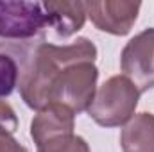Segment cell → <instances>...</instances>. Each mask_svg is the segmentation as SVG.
I'll list each match as a JSON object with an SVG mask.
<instances>
[{"label":"cell","mask_w":154,"mask_h":152,"mask_svg":"<svg viewBox=\"0 0 154 152\" xmlns=\"http://www.w3.org/2000/svg\"><path fill=\"white\" fill-rule=\"evenodd\" d=\"M97 47L88 38H77L68 45L41 43L31 66L20 81L22 100L31 109H43L50 104V90L61 70L77 63H95Z\"/></svg>","instance_id":"6da1fadb"},{"label":"cell","mask_w":154,"mask_h":152,"mask_svg":"<svg viewBox=\"0 0 154 152\" xmlns=\"http://www.w3.org/2000/svg\"><path fill=\"white\" fill-rule=\"evenodd\" d=\"M140 95V90L125 75H113L97 90L88 114L100 127L125 125L134 116Z\"/></svg>","instance_id":"7a4b0ae2"},{"label":"cell","mask_w":154,"mask_h":152,"mask_svg":"<svg viewBox=\"0 0 154 152\" xmlns=\"http://www.w3.org/2000/svg\"><path fill=\"white\" fill-rule=\"evenodd\" d=\"M99 68L95 63H77L66 66L56 77L50 90V104H61L74 114L88 111L97 93Z\"/></svg>","instance_id":"3957f363"},{"label":"cell","mask_w":154,"mask_h":152,"mask_svg":"<svg viewBox=\"0 0 154 152\" xmlns=\"http://www.w3.org/2000/svg\"><path fill=\"white\" fill-rule=\"evenodd\" d=\"M120 68L140 93L154 88V27H149L125 43Z\"/></svg>","instance_id":"277c9868"},{"label":"cell","mask_w":154,"mask_h":152,"mask_svg":"<svg viewBox=\"0 0 154 152\" xmlns=\"http://www.w3.org/2000/svg\"><path fill=\"white\" fill-rule=\"evenodd\" d=\"M45 25L48 23L41 4L0 0V38H32Z\"/></svg>","instance_id":"5b68a950"},{"label":"cell","mask_w":154,"mask_h":152,"mask_svg":"<svg viewBox=\"0 0 154 152\" xmlns=\"http://www.w3.org/2000/svg\"><path fill=\"white\" fill-rule=\"evenodd\" d=\"M142 9L140 2L127 0H91L86 2V13L91 23L108 34L125 36L136 23L138 13Z\"/></svg>","instance_id":"8992f818"},{"label":"cell","mask_w":154,"mask_h":152,"mask_svg":"<svg viewBox=\"0 0 154 152\" xmlns=\"http://www.w3.org/2000/svg\"><path fill=\"white\" fill-rule=\"evenodd\" d=\"M75 127V114L68 108L61 104H48L34 114L31 122V138L34 140L36 147L56 140L59 136L74 134Z\"/></svg>","instance_id":"52a82bcc"},{"label":"cell","mask_w":154,"mask_h":152,"mask_svg":"<svg viewBox=\"0 0 154 152\" xmlns=\"http://www.w3.org/2000/svg\"><path fill=\"white\" fill-rule=\"evenodd\" d=\"M47 23L56 31L59 38H70L84 27L86 22V2L81 0H48L43 2Z\"/></svg>","instance_id":"ba28073f"},{"label":"cell","mask_w":154,"mask_h":152,"mask_svg":"<svg viewBox=\"0 0 154 152\" xmlns=\"http://www.w3.org/2000/svg\"><path fill=\"white\" fill-rule=\"evenodd\" d=\"M120 147L124 152H154V114H134L122 129Z\"/></svg>","instance_id":"9c48e42d"},{"label":"cell","mask_w":154,"mask_h":152,"mask_svg":"<svg viewBox=\"0 0 154 152\" xmlns=\"http://www.w3.org/2000/svg\"><path fill=\"white\" fill-rule=\"evenodd\" d=\"M18 65L16 61L7 56V54H0V99L9 97L16 84H18Z\"/></svg>","instance_id":"30bf717a"},{"label":"cell","mask_w":154,"mask_h":152,"mask_svg":"<svg viewBox=\"0 0 154 152\" xmlns=\"http://www.w3.org/2000/svg\"><path fill=\"white\" fill-rule=\"evenodd\" d=\"M38 152H90V145L82 136L68 134L43 143L38 147Z\"/></svg>","instance_id":"8fae6325"},{"label":"cell","mask_w":154,"mask_h":152,"mask_svg":"<svg viewBox=\"0 0 154 152\" xmlns=\"http://www.w3.org/2000/svg\"><path fill=\"white\" fill-rule=\"evenodd\" d=\"M18 131V116L11 104L0 100V134H13Z\"/></svg>","instance_id":"7c38bea8"},{"label":"cell","mask_w":154,"mask_h":152,"mask_svg":"<svg viewBox=\"0 0 154 152\" xmlns=\"http://www.w3.org/2000/svg\"><path fill=\"white\" fill-rule=\"evenodd\" d=\"M0 152H27V149L13 134H0Z\"/></svg>","instance_id":"4fadbf2b"}]
</instances>
